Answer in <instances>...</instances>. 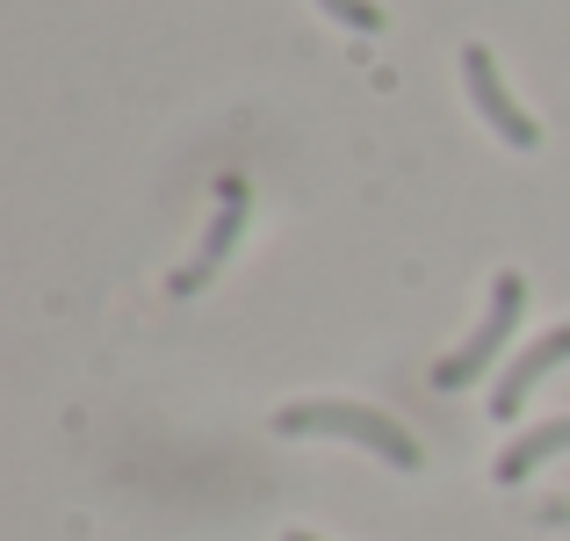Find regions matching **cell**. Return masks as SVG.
I'll return each instance as SVG.
<instances>
[{"label": "cell", "mask_w": 570, "mask_h": 541, "mask_svg": "<svg viewBox=\"0 0 570 541\" xmlns=\"http://www.w3.org/2000/svg\"><path fill=\"white\" fill-rule=\"evenodd\" d=\"M246 209H253L246 180H224V188H217V217H209V232H203V246H195V260L174 267V296H195V289H203V282L224 267V253L238 246V232H246Z\"/></svg>", "instance_id": "277c9868"}, {"label": "cell", "mask_w": 570, "mask_h": 541, "mask_svg": "<svg viewBox=\"0 0 570 541\" xmlns=\"http://www.w3.org/2000/svg\"><path fill=\"white\" fill-rule=\"evenodd\" d=\"M520 311H528V275H520V267H505V275L491 282V304H484V318H476V333L462 340V347L448 354L441 368H433V390H470L476 375H484L491 361L505 354V340H513Z\"/></svg>", "instance_id": "7a4b0ae2"}, {"label": "cell", "mask_w": 570, "mask_h": 541, "mask_svg": "<svg viewBox=\"0 0 570 541\" xmlns=\"http://www.w3.org/2000/svg\"><path fill=\"white\" fill-rule=\"evenodd\" d=\"M534 520H542V528H570V491H563V499H542Z\"/></svg>", "instance_id": "ba28073f"}, {"label": "cell", "mask_w": 570, "mask_h": 541, "mask_svg": "<svg viewBox=\"0 0 570 541\" xmlns=\"http://www.w3.org/2000/svg\"><path fill=\"white\" fill-rule=\"evenodd\" d=\"M275 433H289V441H354L368 447V455H383L390 470H419V441L397 426L390 412L376 404H347V397H304V404H282L275 412Z\"/></svg>", "instance_id": "6da1fadb"}, {"label": "cell", "mask_w": 570, "mask_h": 541, "mask_svg": "<svg viewBox=\"0 0 570 541\" xmlns=\"http://www.w3.org/2000/svg\"><path fill=\"white\" fill-rule=\"evenodd\" d=\"M462 87H470L476 116H484V124L499 130L505 145H520V153H534V145H542V124H534V116L513 101V87L499 80V66H491L484 43H470V51H462Z\"/></svg>", "instance_id": "3957f363"}, {"label": "cell", "mask_w": 570, "mask_h": 541, "mask_svg": "<svg viewBox=\"0 0 570 541\" xmlns=\"http://www.w3.org/2000/svg\"><path fill=\"white\" fill-rule=\"evenodd\" d=\"M557 455H570V412H563V419H542V426H528V433H520V441L499 455V470H491V476H499V484H528V476L542 470V462H557Z\"/></svg>", "instance_id": "8992f818"}, {"label": "cell", "mask_w": 570, "mask_h": 541, "mask_svg": "<svg viewBox=\"0 0 570 541\" xmlns=\"http://www.w3.org/2000/svg\"><path fill=\"white\" fill-rule=\"evenodd\" d=\"M570 361V325H557V333H542V340H528L513 361H505V375H499V390H491V419H520V404L542 390V375H557Z\"/></svg>", "instance_id": "5b68a950"}, {"label": "cell", "mask_w": 570, "mask_h": 541, "mask_svg": "<svg viewBox=\"0 0 570 541\" xmlns=\"http://www.w3.org/2000/svg\"><path fill=\"white\" fill-rule=\"evenodd\" d=\"M282 541H325V534H304V528H289V534H282Z\"/></svg>", "instance_id": "9c48e42d"}, {"label": "cell", "mask_w": 570, "mask_h": 541, "mask_svg": "<svg viewBox=\"0 0 570 541\" xmlns=\"http://www.w3.org/2000/svg\"><path fill=\"white\" fill-rule=\"evenodd\" d=\"M318 8L333 14V22L362 29V37H376V29H383V8H376V0H318Z\"/></svg>", "instance_id": "52a82bcc"}]
</instances>
